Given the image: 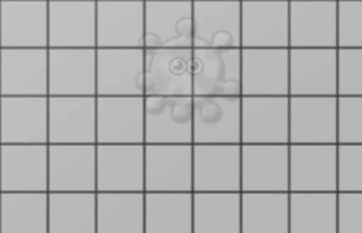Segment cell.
I'll return each mask as SVG.
<instances>
[{"label":"cell","instance_id":"cell-5","mask_svg":"<svg viewBox=\"0 0 362 233\" xmlns=\"http://www.w3.org/2000/svg\"><path fill=\"white\" fill-rule=\"evenodd\" d=\"M48 48H96V0H48Z\"/></svg>","mask_w":362,"mask_h":233},{"label":"cell","instance_id":"cell-6","mask_svg":"<svg viewBox=\"0 0 362 233\" xmlns=\"http://www.w3.org/2000/svg\"><path fill=\"white\" fill-rule=\"evenodd\" d=\"M48 96H96V48H48Z\"/></svg>","mask_w":362,"mask_h":233},{"label":"cell","instance_id":"cell-12","mask_svg":"<svg viewBox=\"0 0 362 233\" xmlns=\"http://www.w3.org/2000/svg\"><path fill=\"white\" fill-rule=\"evenodd\" d=\"M48 192V144H0V192Z\"/></svg>","mask_w":362,"mask_h":233},{"label":"cell","instance_id":"cell-9","mask_svg":"<svg viewBox=\"0 0 362 233\" xmlns=\"http://www.w3.org/2000/svg\"><path fill=\"white\" fill-rule=\"evenodd\" d=\"M0 96H48V48H0Z\"/></svg>","mask_w":362,"mask_h":233},{"label":"cell","instance_id":"cell-4","mask_svg":"<svg viewBox=\"0 0 362 233\" xmlns=\"http://www.w3.org/2000/svg\"><path fill=\"white\" fill-rule=\"evenodd\" d=\"M192 96H239L240 61L236 49L198 47L192 49Z\"/></svg>","mask_w":362,"mask_h":233},{"label":"cell","instance_id":"cell-16","mask_svg":"<svg viewBox=\"0 0 362 233\" xmlns=\"http://www.w3.org/2000/svg\"><path fill=\"white\" fill-rule=\"evenodd\" d=\"M144 0H96V48H143Z\"/></svg>","mask_w":362,"mask_h":233},{"label":"cell","instance_id":"cell-17","mask_svg":"<svg viewBox=\"0 0 362 233\" xmlns=\"http://www.w3.org/2000/svg\"><path fill=\"white\" fill-rule=\"evenodd\" d=\"M48 233H96V191L48 192Z\"/></svg>","mask_w":362,"mask_h":233},{"label":"cell","instance_id":"cell-3","mask_svg":"<svg viewBox=\"0 0 362 233\" xmlns=\"http://www.w3.org/2000/svg\"><path fill=\"white\" fill-rule=\"evenodd\" d=\"M240 106L238 96H192V144H238Z\"/></svg>","mask_w":362,"mask_h":233},{"label":"cell","instance_id":"cell-10","mask_svg":"<svg viewBox=\"0 0 362 233\" xmlns=\"http://www.w3.org/2000/svg\"><path fill=\"white\" fill-rule=\"evenodd\" d=\"M0 48H48V0H0Z\"/></svg>","mask_w":362,"mask_h":233},{"label":"cell","instance_id":"cell-11","mask_svg":"<svg viewBox=\"0 0 362 233\" xmlns=\"http://www.w3.org/2000/svg\"><path fill=\"white\" fill-rule=\"evenodd\" d=\"M98 192H144V144H96Z\"/></svg>","mask_w":362,"mask_h":233},{"label":"cell","instance_id":"cell-7","mask_svg":"<svg viewBox=\"0 0 362 233\" xmlns=\"http://www.w3.org/2000/svg\"><path fill=\"white\" fill-rule=\"evenodd\" d=\"M48 144H96V96H48Z\"/></svg>","mask_w":362,"mask_h":233},{"label":"cell","instance_id":"cell-2","mask_svg":"<svg viewBox=\"0 0 362 233\" xmlns=\"http://www.w3.org/2000/svg\"><path fill=\"white\" fill-rule=\"evenodd\" d=\"M192 49L144 48L143 85L148 96H192Z\"/></svg>","mask_w":362,"mask_h":233},{"label":"cell","instance_id":"cell-8","mask_svg":"<svg viewBox=\"0 0 362 233\" xmlns=\"http://www.w3.org/2000/svg\"><path fill=\"white\" fill-rule=\"evenodd\" d=\"M0 144H48V96H0Z\"/></svg>","mask_w":362,"mask_h":233},{"label":"cell","instance_id":"cell-19","mask_svg":"<svg viewBox=\"0 0 362 233\" xmlns=\"http://www.w3.org/2000/svg\"><path fill=\"white\" fill-rule=\"evenodd\" d=\"M144 230V192H98L96 232L123 233Z\"/></svg>","mask_w":362,"mask_h":233},{"label":"cell","instance_id":"cell-1","mask_svg":"<svg viewBox=\"0 0 362 233\" xmlns=\"http://www.w3.org/2000/svg\"><path fill=\"white\" fill-rule=\"evenodd\" d=\"M144 144H192V96H143Z\"/></svg>","mask_w":362,"mask_h":233},{"label":"cell","instance_id":"cell-18","mask_svg":"<svg viewBox=\"0 0 362 233\" xmlns=\"http://www.w3.org/2000/svg\"><path fill=\"white\" fill-rule=\"evenodd\" d=\"M0 233H48V192H0Z\"/></svg>","mask_w":362,"mask_h":233},{"label":"cell","instance_id":"cell-14","mask_svg":"<svg viewBox=\"0 0 362 233\" xmlns=\"http://www.w3.org/2000/svg\"><path fill=\"white\" fill-rule=\"evenodd\" d=\"M144 48H96V96H144Z\"/></svg>","mask_w":362,"mask_h":233},{"label":"cell","instance_id":"cell-13","mask_svg":"<svg viewBox=\"0 0 362 233\" xmlns=\"http://www.w3.org/2000/svg\"><path fill=\"white\" fill-rule=\"evenodd\" d=\"M96 191V144H48V192Z\"/></svg>","mask_w":362,"mask_h":233},{"label":"cell","instance_id":"cell-15","mask_svg":"<svg viewBox=\"0 0 362 233\" xmlns=\"http://www.w3.org/2000/svg\"><path fill=\"white\" fill-rule=\"evenodd\" d=\"M96 144H144L143 96H96Z\"/></svg>","mask_w":362,"mask_h":233}]
</instances>
